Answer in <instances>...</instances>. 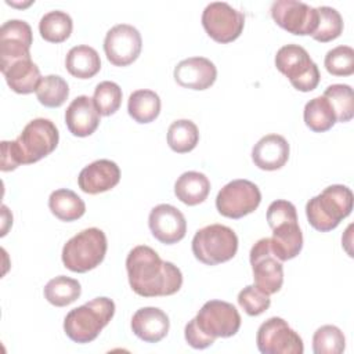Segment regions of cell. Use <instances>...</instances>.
Segmentation results:
<instances>
[{"label": "cell", "mask_w": 354, "mask_h": 354, "mask_svg": "<svg viewBox=\"0 0 354 354\" xmlns=\"http://www.w3.org/2000/svg\"><path fill=\"white\" fill-rule=\"evenodd\" d=\"M35 93L41 105L47 108H58L66 101L69 86L64 77L58 75H47L40 79Z\"/></svg>", "instance_id": "cell-32"}, {"label": "cell", "mask_w": 354, "mask_h": 354, "mask_svg": "<svg viewBox=\"0 0 354 354\" xmlns=\"http://www.w3.org/2000/svg\"><path fill=\"white\" fill-rule=\"evenodd\" d=\"M106 248V236L102 230L86 228L64 245L61 253L64 267L72 272H87L102 263Z\"/></svg>", "instance_id": "cell-5"}, {"label": "cell", "mask_w": 354, "mask_h": 354, "mask_svg": "<svg viewBox=\"0 0 354 354\" xmlns=\"http://www.w3.org/2000/svg\"><path fill=\"white\" fill-rule=\"evenodd\" d=\"M346 337L335 325H322L314 332L313 351L315 354H340L344 351Z\"/></svg>", "instance_id": "cell-35"}, {"label": "cell", "mask_w": 354, "mask_h": 354, "mask_svg": "<svg viewBox=\"0 0 354 354\" xmlns=\"http://www.w3.org/2000/svg\"><path fill=\"white\" fill-rule=\"evenodd\" d=\"M48 207L57 218L66 223L80 218L86 212L84 201L68 188L53 191L48 198Z\"/></svg>", "instance_id": "cell-26"}, {"label": "cell", "mask_w": 354, "mask_h": 354, "mask_svg": "<svg viewBox=\"0 0 354 354\" xmlns=\"http://www.w3.org/2000/svg\"><path fill=\"white\" fill-rule=\"evenodd\" d=\"M303 118L306 126L315 133L328 131L336 123L335 112L324 95L315 97L304 105Z\"/></svg>", "instance_id": "cell-30"}, {"label": "cell", "mask_w": 354, "mask_h": 354, "mask_svg": "<svg viewBox=\"0 0 354 354\" xmlns=\"http://www.w3.org/2000/svg\"><path fill=\"white\" fill-rule=\"evenodd\" d=\"M275 66L299 91H313L319 83L321 76L317 64L299 44L282 46L277 51Z\"/></svg>", "instance_id": "cell-7"}, {"label": "cell", "mask_w": 354, "mask_h": 354, "mask_svg": "<svg viewBox=\"0 0 354 354\" xmlns=\"http://www.w3.org/2000/svg\"><path fill=\"white\" fill-rule=\"evenodd\" d=\"M43 293L44 299L50 304L55 307H65L80 297L82 286L77 279L58 275L46 283Z\"/></svg>", "instance_id": "cell-28"}, {"label": "cell", "mask_w": 354, "mask_h": 354, "mask_svg": "<svg viewBox=\"0 0 354 354\" xmlns=\"http://www.w3.org/2000/svg\"><path fill=\"white\" fill-rule=\"evenodd\" d=\"M286 220H297V212L295 205L285 199H277L271 202L267 209V223L270 228Z\"/></svg>", "instance_id": "cell-39"}, {"label": "cell", "mask_w": 354, "mask_h": 354, "mask_svg": "<svg viewBox=\"0 0 354 354\" xmlns=\"http://www.w3.org/2000/svg\"><path fill=\"white\" fill-rule=\"evenodd\" d=\"M169 328L167 314L158 307L138 308L131 318L133 333L147 343L160 342L167 335Z\"/></svg>", "instance_id": "cell-21"}, {"label": "cell", "mask_w": 354, "mask_h": 354, "mask_svg": "<svg viewBox=\"0 0 354 354\" xmlns=\"http://www.w3.org/2000/svg\"><path fill=\"white\" fill-rule=\"evenodd\" d=\"M324 65L333 76H350L354 73V50L350 46H337L326 53Z\"/></svg>", "instance_id": "cell-37"}, {"label": "cell", "mask_w": 354, "mask_h": 354, "mask_svg": "<svg viewBox=\"0 0 354 354\" xmlns=\"http://www.w3.org/2000/svg\"><path fill=\"white\" fill-rule=\"evenodd\" d=\"M206 33L217 43H231L238 39L245 26V15L224 1L207 4L202 12Z\"/></svg>", "instance_id": "cell-10"}, {"label": "cell", "mask_w": 354, "mask_h": 354, "mask_svg": "<svg viewBox=\"0 0 354 354\" xmlns=\"http://www.w3.org/2000/svg\"><path fill=\"white\" fill-rule=\"evenodd\" d=\"M271 17L278 26L292 35H313L318 25L317 8L299 0H277L271 6Z\"/></svg>", "instance_id": "cell-13"}, {"label": "cell", "mask_w": 354, "mask_h": 354, "mask_svg": "<svg viewBox=\"0 0 354 354\" xmlns=\"http://www.w3.org/2000/svg\"><path fill=\"white\" fill-rule=\"evenodd\" d=\"M318 25L311 37L321 43H328L337 39L343 32V18L340 12L328 6H321L317 8Z\"/></svg>", "instance_id": "cell-34"}, {"label": "cell", "mask_w": 354, "mask_h": 354, "mask_svg": "<svg viewBox=\"0 0 354 354\" xmlns=\"http://www.w3.org/2000/svg\"><path fill=\"white\" fill-rule=\"evenodd\" d=\"M58 141V129L50 119L30 120L17 140L1 141V171H11L19 165L39 162L57 148Z\"/></svg>", "instance_id": "cell-2"}, {"label": "cell", "mask_w": 354, "mask_h": 354, "mask_svg": "<svg viewBox=\"0 0 354 354\" xmlns=\"http://www.w3.org/2000/svg\"><path fill=\"white\" fill-rule=\"evenodd\" d=\"M130 288L142 297L170 296L180 290L183 274L171 261H165L147 245L133 248L126 257Z\"/></svg>", "instance_id": "cell-1"}, {"label": "cell", "mask_w": 354, "mask_h": 354, "mask_svg": "<svg viewBox=\"0 0 354 354\" xmlns=\"http://www.w3.org/2000/svg\"><path fill=\"white\" fill-rule=\"evenodd\" d=\"M289 144L279 134H267L261 137L252 149V160L261 170H278L289 159Z\"/></svg>", "instance_id": "cell-19"}, {"label": "cell", "mask_w": 354, "mask_h": 354, "mask_svg": "<svg viewBox=\"0 0 354 354\" xmlns=\"http://www.w3.org/2000/svg\"><path fill=\"white\" fill-rule=\"evenodd\" d=\"M191 246L196 260L206 266H217L236 254L238 236L227 225L210 224L195 232Z\"/></svg>", "instance_id": "cell-6"}, {"label": "cell", "mask_w": 354, "mask_h": 354, "mask_svg": "<svg viewBox=\"0 0 354 354\" xmlns=\"http://www.w3.org/2000/svg\"><path fill=\"white\" fill-rule=\"evenodd\" d=\"M199 329L212 339L231 337L241 328V315L236 307L223 300H209L195 317Z\"/></svg>", "instance_id": "cell-12"}, {"label": "cell", "mask_w": 354, "mask_h": 354, "mask_svg": "<svg viewBox=\"0 0 354 354\" xmlns=\"http://www.w3.org/2000/svg\"><path fill=\"white\" fill-rule=\"evenodd\" d=\"M32 28L21 19H10L0 28V69L6 71L17 61L30 58Z\"/></svg>", "instance_id": "cell-15"}, {"label": "cell", "mask_w": 354, "mask_h": 354, "mask_svg": "<svg viewBox=\"0 0 354 354\" xmlns=\"http://www.w3.org/2000/svg\"><path fill=\"white\" fill-rule=\"evenodd\" d=\"M148 225L155 239L165 245L180 242L187 232L184 214L177 207L167 203H160L151 210Z\"/></svg>", "instance_id": "cell-16"}, {"label": "cell", "mask_w": 354, "mask_h": 354, "mask_svg": "<svg viewBox=\"0 0 354 354\" xmlns=\"http://www.w3.org/2000/svg\"><path fill=\"white\" fill-rule=\"evenodd\" d=\"M127 112L137 123H151L159 116L160 98L152 90H136L129 97Z\"/></svg>", "instance_id": "cell-27"}, {"label": "cell", "mask_w": 354, "mask_h": 354, "mask_svg": "<svg viewBox=\"0 0 354 354\" xmlns=\"http://www.w3.org/2000/svg\"><path fill=\"white\" fill-rule=\"evenodd\" d=\"M122 95V88L118 83L104 80L95 86L93 102L100 115L111 116L120 108Z\"/></svg>", "instance_id": "cell-36"}, {"label": "cell", "mask_w": 354, "mask_h": 354, "mask_svg": "<svg viewBox=\"0 0 354 354\" xmlns=\"http://www.w3.org/2000/svg\"><path fill=\"white\" fill-rule=\"evenodd\" d=\"M199 141V130L189 119L174 120L167 130V144L177 153L192 151Z\"/></svg>", "instance_id": "cell-31"}, {"label": "cell", "mask_w": 354, "mask_h": 354, "mask_svg": "<svg viewBox=\"0 0 354 354\" xmlns=\"http://www.w3.org/2000/svg\"><path fill=\"white\" fill-rule=\"evenodd\" d=\"M1 73L4 75L8 87L18 94H30L36 91L41 79L40 69L32 58L17 61Z\"/></svg>", "instance_id": "cell-23"}, {"label": "cell", "mask_w": 354, "mask_h": 354, "mask_svg": "<svg viewBox=\"0 0 354 354\" xmlns=\"http://www.w3.org/2000/svg\"><path fill=\"white\" fill-rule=\"evenodd\" d=\"M324 97L330 104L336 122H348L354 116V94L348 84H330L325 88Z\"/></svg>", "instance_id": "cell-33"}, {"label": "cell", "mask_w": 354, "mask_h": 354, "mask_svg": "<svg viewBox=\"0 0 354 354\" xmlns=\"http://www.w3.org/2000/svg\"><path fill=\"white\" fill-rule=\"evenodd\" d=\"M142 47L140 32L129 24L112 26L104 39V51L108 61L115 66H127L133 64Z\"/></svg>", "instance_id": "cell-14"}, {"label": "cell", "mask_w": 354, "mask_h": 354, "mask_svg": "<svg viewBox=\"0 0 354 354\" xmlns=\"http://www.w3.org/2000/svg\"><path fill=\"white\" fill-rule=\"evenodd\" d=\"M261 202L259 187L245 178L232 180L225 184L216 196L218 213L228 218H241L253 213Z\"/></svg>", "instance_id": "cell-8"}, {"label": "cell", "mask_w": 354, "mask_h": 354, "mask_svg": "<svg viewBox=\"0 0 354 354\" xmlns=\"http://www.w3.org/2000/svg\"><path fill=\"white\" fill-rule=\"evenodd\" d=\"M271 230V249L281 261L295 259L301 252L303 234L297 220H286L278 223Z\"/></svg>", "instance_id": "cell-22"}, {"label": "cell", "mask_w": 354, "mask_h": 354, "mask_svg": "<svg viewBox=\"0 0 354 354\" xmlns=\"http://www.w3.org/2000/svg\"><path fill=\"white\" fill-rule=\"evenodd\" d=\"M238 304L245 310L248 315L257 317L268 310L271 299L270 295L264 293L254 285H248L238 293Z\"/></svg>", "instance_id": "cell-38"}, {"label": "cell", "mask_w": 354, "mask_h": 354, "mask_svg": "<svg viewBox=\"0 0 354 354\" xmlns=\"http://www.w3.org/2000/svg\"><path fill=\"white\" fill-rule=\"evenodd\" d=\"M254 286L267 295L279 292L283 283L282 261L274 254L270 238L259 239L249 253Z\"/></svg>", "instance_id": "cell-9"}, {"label": "cell", "mask_w": 354, "mask_h": 354, "mask_svg": "<svg viewBox=\"0 0 354 354\" xmlns=\"http://www.w3.org/2000/svg\"><path fill=\"white\" fill-rule=\"evenodd\" d=\"M173 76L181 87L206 90L216 82L217 68L205 57H189L176 65Z\"/></svg>", "instance_id": "cell-17"}, {"label": "cell", "mask_w": 354, "mask_h": 354, "mask_svg": "<svg viewBox=\"0 0 354 354\" xmlns=\"http://www.w3.org/2000/svg\"><path fill=\"white\" fill-rule=\"evenodd\" d=\"M115 303L109 297H95L73 310L64 319L65 335L75 343H90L109 324Z\"/></svg>", "instance_id": "cell-3"}, {"label": "cell", "mask_w": 354, "mask_h": 354, "mask_svg": "<svg viewBox=\"0 0 354 354\" xmlns=\"http://www.w3.org/2000/svg\"><path fill=\"white\" fill-rule=\"evenodd\" d=\"M65 123L68 130L76 137L91 136L100 124V113L87 95H79L68 105L65 111Z\"/></svg>", "instance_id": "cell-20"}, {"label": "cell", "mask_w": 354, "mask_h": 354, "mask_svg": "<svg viewBox=\"0 0 354 354\" xmlns=\"http://www.w3.org/2000/svg\"><path fill=\"white\" fill-rule=\"evenodd\" d=\"M210 192L209 178L199 171H185L183 173L174 184V195L178 201L188 206H195L202 203Z\"/></svg>", "instance_id": "cell-25"}, {"label": "cell", "mask_w": 354, "mask_h": 354, "mask_svg": "<svg viewBox=\"0 0 354 354\" xmlns=\"http://www.w3.org/2000/svg\"><path fill=\"white\" fill-rule=\"evenodd\" d=\"M66 71L77 79H91L101 69V59L95 48L80 44L72 47L65 58Z\"/></svg>", "instance_id": "cell-24"}, {"label": "cell", "mask_w": 354, "mask_h": 354, "mask_svg": "<svg viewBox=\"0 0 354 354\" xmlns=\"http://www.w3.org/2000/svg\"><path fill=\"white\" fill-rule=\"evenodd\" d=\"M353 210V192L348 187L333 184L306 205V216L313 228L321 232L332 231Z\"/></svg>", "instance_id": "cell-4"}, {"label": "cell", "mask_w": 354, "mask_h": 354, "mask_svg": "<svg viewBox=\"0 0 354 354\" xmlns=\"http://www.w3.org/2000/svg\"><path fill=\"white\" fill-rule=\"evenodd\" d=\"M184 336H185L187 343H188L191 347L198 348V350L206 348V347H209V346H212V344L214 343V339L209 337L207 335H205V333L199 329V326L196 325L195 318H192V319L185 325Z\"/></svg>", "instance_id": "cell-40"}, {"label": "cell", "mask_w": 354, "mask_h": 354, "mask_svg": "<svg viewBox=\"0 0 354 354\" xmlns=\"http://www.w3.org/2000/svg\"><path fill=\"white\" fill-rule=\"evenodd\" d=\"M120 180L119 166L109 159H98L82 169L77 177L79 188L90 195L112 189Z\"/></svg>", "instance_id": "cell-18"}, {"label": "cell", "mask_w": 354, "mask_h": 354, "mask_svg": "<svg viewBox=\"0 0 354 354\" xmlns=\"http://www.w3.org/2000/svg\"><path fill=\"white\" fill-rule=\"evenodd\" d=\"M256 343L261 354H303L304 351L299 333L279 317H271L259 326Z\"/></svg>", "instance_id": "cell-11"}, {"label": "cell", "mask_w": 354, "mask_h": 354, "mask_svg": "<svg viewBox=\"0 0 354 354\" xmlns=\"http://www.w3.org/2000/svg\"><path fill=\"white\" fill-rule=\"evenodd\" d=\"M73 29L72 18L68 12L54 10L48 11L40 18L39 32L40 36L50 43H62L65 41Z\"/></svg>", "instance_id": "cell-29"}]
</instances>
